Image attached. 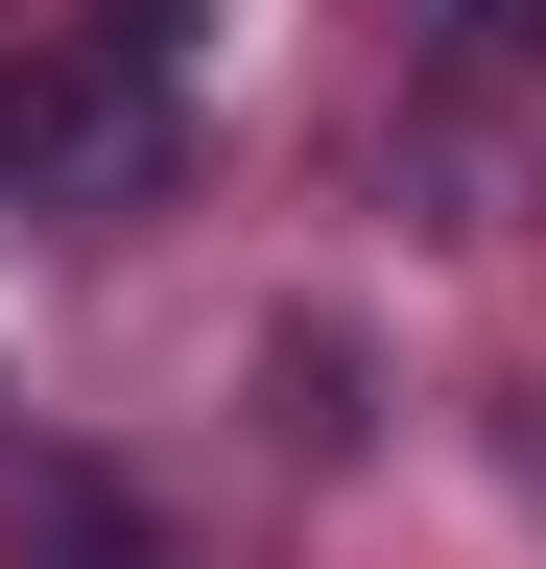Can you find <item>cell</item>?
Masks as SVG:
<instances>
[{"label": "cell", "mask_w": 546, "mask_h": 569, "mask_svg": "<svg viewBox=\"0 0 546 569\" xmlns=\"http://www.w3.org/2000/svg\"><path fill=\"white\" fill-rule=\"evenodd\" d=\"M0 167H48V96H24V71H0Z\"/></svg>", "instance_id": "6da1fadb"}, {"label": "cell", "mask_w": 546, "mask_h": 569, "mask_svg": "<svg viewBox=\"0 0 546 569\" xmlns=\"http://www.w3.org/2000/svg\"><path fill=\"white\" fill-rule=\"evenodd\" d=\"M475 24H499V48H546V0H475Z\"/></svg>", "instance_id": "7a4b0ae2"}]
</instances>
